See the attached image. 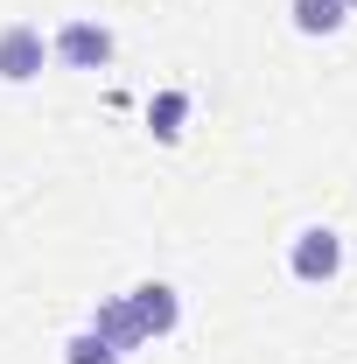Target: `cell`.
I'll return each mask as SVG.
<instances>
[{
  "instance_id": "6da1fadb",
  "label": "cell",
  "mask_w": 357,
  "mask_h": 364,
  "mask_svg": "<svg viewBox=\"0 0 357 364\" xmlns=\"http://www.w3.org/2000/svg\"><path fill=\"white\" fill-rule=\"evenodd\" d=\"M287 267H294V280H336L343 273V238L329 225H309V231H294V245H287Z\"/></svg>"
},
{
  "instance_id": "7a4b0ae2",
  "label": "cell",
  "mask_w": 357,
  "mask_h": 364,
  "mask_svg": "<svg viewBox=\"0 0 357 364\" xmlns=\"http://www.w3.org/2000/svg\"><path fill=\"white\" fill-rule=\"evenodd\" d=\"M43 56H49V43H43L36 21L0 28V77H7V85H36V77H43Z\"/></svg>"
},
{
  "instance_id": "3957f363",
  "label": "cell",
  "mask_w": 357,
  "mask_h": 364,
  "mask_svg": "<svg viewBox=\"0 0 357 364\" xmlns=\"http://www.w3.org/2000/svg\"><path fill=\"white\" fill-rule=\"evenodd\" d=\"M49 49H56L70 70H105V63H112V28H105V21H63Z\"/></svg>"
},
{
  "instance_id": "277c9868",
  "label": "cell",
  "mask_w": 357,
  "mask_h": 364,
  "mask_svg": "<svg viewBox=\"0 0 357 364\" xmlns=\"http://www.w3.org/2000/svg\"><path fill=\"white\" fill-rule=\"evenodd\" d=\"M127 309H134L140 336H176V322H182V301H176L169 280H140V287H127Z\"/></svg>"
},
{
  "instance_id": "5b68a950",
  "label": "cell",
  "mask_w": 357,
  "mask_h": 364,
  "mask_svg": "<svg viewBox=\"0 0 357 364\" xmlns=\"http://www.w3.org/2000/svg\"><path fill=\"white\" fill-rule=\"evenodd\" d=\"M91 336H98V343H112L119 358L147 343V336H140V322H134V309H127V294H119V301H98V309H91Z\"/></svg>"
},
{
  "instance_id": "8992f818",
  "label": "cell",
  "mask_w": 357,
  "mask_h": 364,
  "mask_svg": "<svg viewBox=\"0 0 357 364\" xmlns=\"http://www.w3.org/2000/svg\"><path fill=\"white\" fill-rule=\"evenodd\" d=\"M287 14H294V28H302V36H336L351 7H343V0H287Z\"/></svg>"
},
{
  "instance_id": "52a82bcc",
  "label": "cell",
  "mask_w": 357,
  "mask_h": 364,
  "mask_svg": "<svg viewBox=\"0 0 357 364\" xmlns=\"http://www.w3.org/2000/svg\"><path fill=\"white\" fill-rule=\"evenodd\" d=\"M182 119H189V91H154V105H147L154 140H182Z\"/></svg>"
},
{
  "instance_id": "ba28073f",
  "label": "cell",
  "mask_w": 357,
  "mask_h": 364,
  "mask_svg": "<svg viewBox=\"0 0 357 364\" xmlns=\"http://www.w3.org/2000/svg\"><path fill=\"white\" fill-rule=\"evenodd\" d=\"M63 364H127V358H119V350H112V343H98V336H91V329H78V336H70V343H63Z\"/></svg>"
},
{
  "instance_id": "9c48e42d",
  "label": "cell",
  "mask_w": 357,
  "mask_h": 364,
  "mask_svg": "<svg viewBox=\"0 0 357 364\" xmlns=\"http://www.w3.org/2000/svg\"><path fill=\"white\" fill-rule=\"evenodd\" d=\"M343 7H357V0H343Z\"/></svg>"
}]
</instances>
